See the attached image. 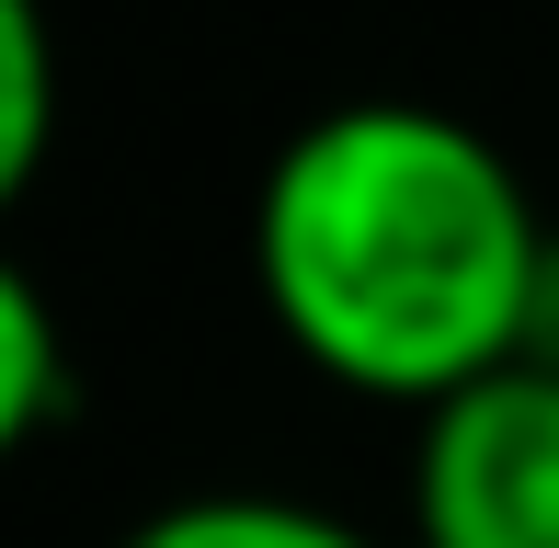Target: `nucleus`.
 Returning <instances> with one entry per match:
<instances>
[{
    "label": "nucleus",
    "instance_id": "nucleus-1",
    "mask_svg": "<svg viewBox=\"0 0 559 548\" xmlns=\"http://www.w3.org/2000/svg\"><path fill=\"white\" fill-rule=\"evenodd\" d=\"M559 217L537 206L491 127L412 92L309 115L251 194V286L297 366L354 401L435 412L525 355Z\"/></svg>",
    "mask_w": 559,
    "mask_h": 548
},
{
    "label": "nucleus",
    "instance_id": "nucleus-2",
    "mask_svg": "<svg viewBox=\"0 0 559 548\" xmlns=\"http://www.w3.org/2000/svg\"><path fill=\"white\" fill-rule=\"evenodd\" d=\"M412 548H559V378L502 366L412 422L400 468Z\"/></svg>",
    "mask_w": 559,
    "mask_h": 548
},
{
    "label": "nucleus",
    "instance_id": "nucleus-3",
    "mask_svg": "<svg viewBox=\"0 0 559 548\" xmlns=\"http://www.w3.org/2000/svg\"><path fill=\"white\" fill-rule=\"evenodd\" d=\"M115 548H389V537L309 491H171Z\"/></svg>",
    "mask_w": 559,
    "mask_h": 548
},
{
    "label": "nucleus",
    "instance_id": "nucleus-4",
    "mask_svg": "<svg viewBox=\"0 0 559 548\" xmlns=\"http://www.w3.org/2000/svg\"><path fill=\"white\" fill-rule=\"evenodd\" d=\"M69 412V332L35 263H0V445H46Z\"/></svg>",
    "mask_w": 559,
    "mask_h": 548
},
{
    "label": "nucleus",
    "instance_id": "nucleus-5",
    "mask_svg": "<svg viewBox=\"0 0 559 548\" xmlns=\"http://www.w3.org/2000/svg\"><path fill=\"white\" fill-rule=\"evenodd\" d=\"M46 115H58V35H46V0H0V183H35L46 171Z\"/></svg>",
    "mask_w": 559,
    "mask_h": 548
},
{
    "label": "nucleus",
    "instance_id": "nucleus-6",
    "mask_svg": "<svg viewBox=\"0 0 559 548\" xmlns=\"http://www.w3.org/2000/svg\"><path fill=\"white\" fill-rule=\"evenodd\" d=\"M514 366H548V378H559V229H548L537 297H525V355H514Z\"/></svg>",
    "mask_w": 559,
    "mask_h": 548
}]
</instances>
